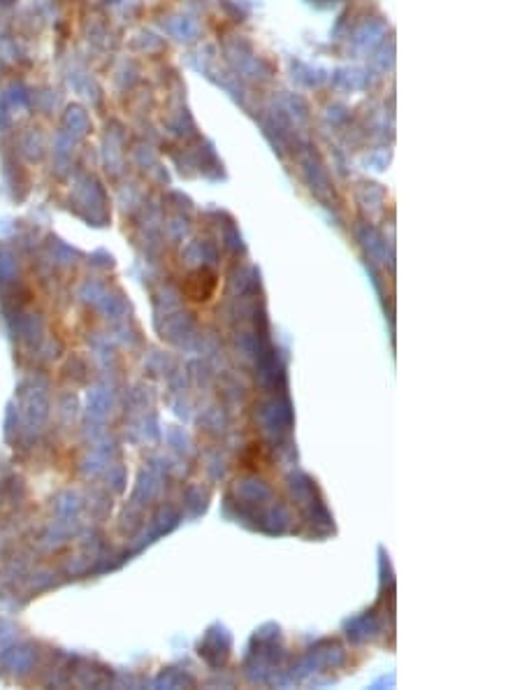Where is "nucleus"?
I'll list each match as a JSON object with an SVG mask.
<instances>
[{
	"label": "nucleus",
	"mask_w": 522,
	"mask_h": 690,
	"mask_svg": "<svg viewBox=\"0 0 522 690\" xmlns=\"http://www.w3.org/2000/svg\"><path fill=\"white\" fill-rule=\"evenodd\" d=\"M216 286H219L216 272L202 267V270L190 272L186 277V281H183V293H186V298L190 303H209L216 293Z\"/></svg>",
	"instance_id": "1"
}]
</instances>
